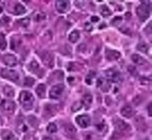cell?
<instances>
[{
    "mask_svg": "<svg viewBox=\"0 0 152 140\" xmlns=\"http://www.w3.org/2000/svg\"><path fill=\"white\" fill-rule=\"evenodd\" d=\"M19 100H20V104L24 110H26V111L32 110L33 104H34V96L32 95V93L28 92V91H22L20 93Z\"/></svg>",
    "mask_w": 152,
    "mask_h": 140,
    "instance_id": "6da1fadb",
    "label": "cell"
},
{
    "mask_svg": "<svg viewBox=\"0 0 152 140\" xmlns=\"http://www.w3.org/2000/svg\"><path fill=\"white\" fill-rule=\"evenodd\" d=\"M106 76L110 81L115 82V83H118V82L123 81V76H121V73L119 71H117L116 69H109L106 71Z\"/></svg>",
    "mask_w": 152,
    "mask_h": 140,
    "instance_id": "7a4b0ae2",
    "label": "cell"
},
{
    "mask_svg": "<svg viewBox=\"0 0 152 140\" xmlns=\"http://www.w3.org/2000/svg\"><path fill=\"white\" fill-rule=\"evenodd\" d=\"M0 76L3 77L4 79L11 80V81L17 82L19 80V75L16 71L9 69H2L0 71Z\"/></svg>",
    "mask_w": 152,
    "mask_h": 140,
    "instance_id": "3957f363",
    "label": "cell"
},
{
    "mask_svg": "<svg viewBox=\"0 0 152 140\" xmlns=\"http://www.w3.org/2000/svg\"><path fill=\"white\" fill-rule=\"evenodd\" d=\"M63 90H65V87H63V84H61V83L53 85V87H51L49 96H50V98H52V99H57V98L60 97V95L63 93Z\"/></svg>",
    "mask_w": 152,
    "mask_h": 140,
    "instance_id": "277c9868",
    "label": "cell"
},
{
    "mask_svg": "<svg viewBox=\"0 0 152 140\" xmlns=\"http://www.w3.org/2000/svg\"><path fill=\"white\" fill-rule=\"evenodd\" d=\"M41 59L45 65H47L48 68H53V65H54V56L51 52H49V51L42 52Z\"/></svg>",
    "mask_w": 152,
    "mask_h": 140,
    "instance_id": "5b68a950",
    "label": "cell"
},
{
    "mask_svg": "<svg viewBox=\"0 0 152 140\" xmlns=\"http://www.w3.org/2000/svg\"><path fill=\"white\" fill-rule=\"evenodd\" d=\"M136 14H137V16H139V18L141 21H146V20L148 19V17H149V15H150L149 8H148L146 6H144V4H142V6H137Z\"/></svg>",
    "mask_w": 152,
    "mask_h": 140,
    "instance_id": "8992f818",
    "label": "cell"
},
{
    "mask_svg": "<svg viewBox=\"0 0 152 140\" xmlns=\"http://www.w3.org/2000/svg\"><path fill=\"white\" fill-rule=\"evenodd\" d=\"M0 106L2 108L3 111L6 112V113L13 114L14 111H15V103L11 100H2L1 103H0Z\"/></svg>",
    "mask_w": 152,
    "mask_h": 140,
    "instance_id": "52a82bcc",
    "label": "cell"
},
{
    "mask_svg": "<svg viewBox=\"0 0 152 140\" xmlns=\"http://www.w3.org/2000/svg\"><path fill=\"white\" fill-rule=\"evenodd\" d=\"M76 123L82 129L88 127L90 125V117L88 115H79L76 117Z\"/></svg>",
    "mask_w": 152,
    "mask_h": 140,
    "instance_id": "ba28073f",
    "label": "cell"
},
{
    "mask_svg": "<svg viewBox=\"0 0 152 140\" xmlns=\"http://www.w3.org/2000/svg\"><path fill=\"white\" fill-rule=\"evenodd\" d=\"M114 124H115V127L121 131V132H127V131H130V125H129L127 122H125L121 119H114Z\"/></svg>",
    "mask_w": 152,
    "mask_h": 140,
    "instance_id": "9c48e42d",
    "label": "cell"
},
{
    "mask_svg": "<svg viewBox=\"0 0 152 140\" xmlns=\"http://www.w3.org/2000/svg\"><path fill=\"white\" fill-rule=\"evenodd\" d=\"M55 6L59 13H66L70 8V3L67 0H58V1H56Z\"/></svg>",
    "mask_w": 152,
    "mask_h": 140,
    "instance_id": "30bf717a",
    "label": "cell"
},
{
    "mask_svg": "<svg viewBox=\"0 0 152 140\" xmlns=\"http://www.w3.org/2000/svg\"><path fill=\"white\" fill-rule=\"evenodd\" d=\"M3 62L8 66H15L17 65V58L12 54H6L3 56Z\"/></svg>",
    "mask_w": 152,
    "mask_h": 140,
    "instance_id": "8fae6325",
    "label": "cell"
},
{
    "mask_svg": "<svg viewBox=\"0 0 152 140\" xmlns=\"http://www.w3.org/2000/svg\"><path fill=\"white\" fill-rule=\"evenodd\" d=\"M121 114L125 117V118H131V117L134 115V111L131 106L127 104V106H124L123 108H121Z\"/></svg>",
    "mask_w": 152,
    "mask_h": 140,
    "instance_id": "7c38bea8",
    "label": "cell"
},
{
    "mask_svg": "<svg viewBox=\"0 0 152 140\" xmlns=\"http://www.w3.org/2000/svg\"><path fill=\"white\" fill-rule=\"evenodd\" d=\"M106 57L108 60H117L121 57V53L114 50H107L106 51Z\"/></svg>",
    "mask_w": 152,
    "mask_h": 140,
    "instance_id": "4fadbf2b",
    "label": "cell"
},
{
    "mask_svg": "<svg viewBox=\"0 0 152 140\" xmlns=\"http://www.w3.org/2000/svg\"><path fill=\"white\" fill-rule=\"evenodd\" d=\"M65 132H66L67 136L71 139H74L77 135V132H76V129L72 125V124H67L66 127H65Z\"/></svg>",
    "mask_w": 152,
    "mask_h": 140,
    "instance_id": "5bb4252c",
    "label": "cell"
},
{
    "mask_svg": "<svg viewBox=\"0 0 152 140\" xmlns=\"http://www.w3.org/2000/svg\"><path fill=\"white\" fill-rule=\"evenodd\" d=\"M135 124H136L137 129L139 131H146L147 129V125H146V122H145V119L142 116H137L135 118Z\"/></svg>",
    "mask_w": 152,
    "mask_h": 140,
    "instance_id": "9a60e30c",
    "label": "cell"
},
{
    "mask_svg": "<svg viewBox=\"0 0 152 140\" xmlns=\"http://www.w3.org/2000/svg\"><path fill=\"white\" fill-rule=\"evenodd\" d=\"M131 60L133 61L135 64H137V65H144V64L147 63V61L145 60L141 55H139V54H133V55L131 56Z\"/></svg>",
    "mask_w": 152,
    "mask_h": 140,
    "instance_id": "2e32d148",
    "label": "cell"
},
{
    "mask_svg": "<svg viewBox=\"0 0 152 140\" xmlns=\"http://www.w3.org/2000/svg\"><path fill=\"white\" fill-rule=\"evenodd\" d=\"M3 94H4L6 97H14L15 96V91H14V89L12 87H10V85H5L4 87H3Z\"/></svg>",
    "mask_w": 152,
    "mask_h": 140,
    "instance_id": "e0dca14e",
    "label": "cell"
},
{
    "mask_svg": "<svg viewBox=\"0 0 152 140\" xmlns=\"http://www.w3.org/2000/svg\"><path fill=\"white\" fill-rule=\"evenodd\" d=\"M26 8L22 4H20V3H16L15 6H14V13L16 15H22V14L26 13Z\"/></svg>",
    "mask_w": 152,
    "mask_h": 140,
    "instance_id": "ac0fdd59",
    "label": "cell"
},
{
    "mask_svg": "<svg viewBox=\"0 0 152 140\" xmlns=\"http://www.w3.org/2000/svg\"><path fill=\"white\" fill-rule=\"evenodd\" d=\"M1 138L2 140H16L15 135L10 131H3L1 134Z\"/></svg>",
    "mask_w": 152,
    "mask_h": 140,
    "instance_id": "d6986e66",
    "label": "cell"
},
{
    "mask_svg": "<svg viewBox=\"0 0 152 140\" xmlns=\"http://www.w3.org/2000/svg\"><path fill=\"white\" fill-rule=\"evenodd\" d=\"M36 93H37V96L40 98H43L45 95V84L41 83L39 84L38 87H36Z\"/></svg>",
    "mask_w": 152,
    "mask_h": 140,
    "instance_id": "ffe728a7",
    "label": "cell"
},
{
    "mask_svg": "<svg viewBox=\"0 0 152 140\" xmlns=\"http://www.w3.org/2000/svg\"><path fill=\"white\" fill-rule=\"evenodd\" d=\"M79 37H80V35H79L78 31H73L71 34L69 35V40H70V42L75 43L79 40Z\"/></svg>",
    "mask_w": 152,
    "mask_h": 140,
    "instance_id": "44dd1931",
    "label": "cell"
},
{
    "mask_svg": "<svg viewBox=\"0 0 152 140\" xmlns=\"http://www.w3.org/2000/svg\"><path fill=\"white\" fill-rule=\"evenodd\" d=\"M29 68H30V71L34 72V73H38V71L40 70L39 64H38V62H37L36 60H32L31 63H30V65H29Z\"/></svg>",
    "mask_w": 152,
    "mask_h": 140,
    "instance_id": "7402d4cb",
    "label": "cell"
},
{
    "mask_svg": "<svg viewBox=\"0 0 152 140\" xmlns=\"http://www.w3.org/2000/svg\"><path fill=\"white\" fill-rule=\"evenodd\" d=\"M82 101H84V104L86 106H90L92 104V101H93V97L90 94H86L82 97Z\"/></svg>",
    "mask_w": 152,
    "mask_h": 140,
    "instance_id": "603a6c76",
    "label": "cell"
},
{
    "mask_svg": "<svg viewBox=\"0 0 152 140\" xmlns=\"http://www.w3.org/2000/svg\"><path fill=\"white\" fill-rule=\"evenodd\" d=\"M137 50L143 52V53H147L148 51H149V45L146 42H139L137 44Z\"/></svg>",
    "mask_w": 152,
    "mask_h": 140,
    "instance_id": "cb8c5ba5",
    "label": "cell"
},
{
    "mask_svg": "<svg viewBox=\"0 0 152 140\" xmlns=\"http://www.w3.org/2000/svg\"><path fill=\"white\" fill-rule=\"evenodd\" d=\"M100 14L104 17H109L111 15L110 8H108L107 6H102V8H100Z\"/></svg>",
    "mask_w": 152,
    "mask_h": 140,
    "instance_id": "d4e9b609",
    "label": "cell"
},
{
    "mask_svg": "<svg viewBox=\"0 0 152 140\" xmlns=\"http://www.w3.org/2000/svg\"><path fill=\"white\" fill-rule=\"evenodd\" d=\"M47 131L48 133H50V134H54V133L57 132V127H56L55 123H49L47 127Z\"/></svg>",
    "mask_w": 152,
    "mask_h": 140,
    "instance_id": "484cf974",
    "label": "cell"
},
{
    "mask_svg": "<svg viewBox=\"0 0 152 140\" xmlns=\"http://www.w3.org/2000/svg\"><path fill=\"white\" fill-rule=\"evenodd\" d=\"M8 46V43H6V40H5L4 36L3 35H0V50L4 51Z\"/></svg>",
    "mask_w": 152,
    "mask_h": 140,
    "instance_id": "4316f807",
    "label": "cell"
},
{
    "mask_svg": "<svg viewBox=\"0 0 152 140\" xmlns=\"http://www.w3.org/2000/svg\"><path fill=\"white\" fill-rule=\"evenodd\" d=\"M23 83L26 87H32V85L35 83V80H34V78H32V77H26Z\"/></svg>",
    "mask_w": 152,
    "mask_h": 140,
    "instance_id": "83f0119b",
    "label": "cell"
},
{
    "mask_svg": "<svg viewBox=\"0 0 152 140\" xmlns=\"http://www.w3.org/2000/svg\"><path fill=\"white\" fill-rule=\"evenodd\" d=\"M82 108V103L80 101H76L72 104V111L73 112H76V111H79L80 108Z\"/></svg>",
    "mask_w": 152,
    "mask_h": 140,
    "instance_id": "f1b7e54d",
    "label": "cell"
},
{
    "mask_svg": "<svg viewBox=\"0 0 152 140\" xmlns=\"http://www.w3.org/2000/svg\"><path fill=\"white\" fill-rule=\"evenodd\" d=\"M45 18V14L42 13V12H38V13L35 14V20L36 21H41Z\"/></svg>",
    "mask_w": 152,
    "mask_h": 140,
    "instance_id": "f546056e",
    "label": "cell"
},
{
    "mask_svg": "<svg viewBox=\"0 0 152 140\" xmlns=\"http://www.w3.org/2000/svg\"><path fill=\"white\" fill-rule=\"evenodd\" d=\"M84 140H98L93 133H87L84 136Z\"/></svg>",
    "mask_w": 152,
    "mask_h": 140,
    "instance_id": "4dcf8cb0",
    "label": "cell"
},
{
    "mask_svg": "<svg viewBox=\"0 0 152 140\" xmlns=\"http://www.w3.org/2000/svg\"><path fill=\"white\" fill-rule=\"evenodd\" d=\"M18 23L20 24V25H22V27H28V25L30 24V19L29 18H22V19L19 20Z\"/></svg>",
    "mask_w": 152,
    "mask_h": 140,
    "instance_id": "1f68e13d",
    "label": "cell"
},
{
    "mask_svg": "<svg viewBox=\"0 0 152 140\" xmlns=\"http://www.w3.org/2000/svg\"><path fill=\"white\" fill-rule=\"evenodd\" d=\"M121 20H123V18H121V16H117L115 17V18H113L112 19V21H111V23L113 24V25H118V24L121 23Z\"/></svg>",
    "mask_w": 152,
    "mask_h": 140,
    "instance_id": "d6a6232c",
    "label": "cell"
},
{
    "mask_svg": "<svg viewBox=\"0 0 152 140\" xmlns=\"http://www.w3.org/2000/svg\"><path fill=\"white\" fill-rule=\"evenodd\" d=\"M139 81H141V83L144 85H148L150 84V79L148 78V77H142L141 79H139Z\"/></svg>",
    "mask_w": 152,
    "mask_h": 140,
    "instance_id": "836d02e7",
    "label": "cell"
},
{
    "mask_svg": "<svg viewBox=\"0 0 152 140\" xmlns=\"http://www.w3.org/2000/svg\"><path fill=\"white\" fill-rule=\"evenodd\" d=\"M77 51H78V52H80V53H84V52H86V51H87V45L85 44V43H81V44L78 45Z\"/></svg>",
    "mask_w": 152,
    "mask_h": 140,
    "instance_id": "e575fe53",
    "label": "cell"
},
{
    "mask_svg": "<svg viewBox=\"0 0 152 140\" xmlns=\"http://www.w3.org/2000/svg\"><path fill=\"white\" fill-rule=\"evenodd\" d=\"M104 84H105V80H104V78H99V79L97 80V87H102Z\"/></svg>",
    "mask_w": 152,
    "mask_h": 140,
    "instance_id": "d590c367",
    "label": "cell"
},
{
    "mask_svg": "<svg viewBox=\"0 0 152 140\" xmlns=\"http://www.w3.org/2000/svg\"><path fill=\"white\" fill-rule=\"evenodd\" d=\"M92 29H93V27H92V25L89 23V22H87V23H85V30H86V31L90 32V31H92Z\"/></svg>",
    "mask_w": 152,
    "mask_h": 140,
    "instance_id": "8d00e7d4",
    "label": "cell"
},
{
    "mask_svg": "<svg viewBox=\"0 0 152 140\" xmlns=\"http://www.w3.org/2000/svg\"><path fill=\"white\" fill-rule=\"evenodd\" d=\"M128 70H129V72H131L132 74H136V70H135V68L134 66H132V65H129L128 66Z\"/></svg>",
    "mask_w": 152,
    "mask_h": 140,
    "instance_id": "74e56055",
    "label": "cell"
},
{
    "mask_svg": "<svg viewBox=\"0 0 152 140\" xmlns=\"http://www.w3.org/2000/svg\"><path fill=\"white\" fill-rule=\"evenodd\" d=\"M24 140H36V139L34 138V136H32V135H29V136L24 137Z\"/></svg>",
    "mask_w": 152,
    "mask_h": 140,
    "instance_id": "f35d334b",
    "label": "cell"
},
{
    "mask_svg": "<svg viewBox=\"0 0 152 140\" xmlns=\"http://www.w3.org/2000/svg\"><path fill=\"white\" fill-rule=\"evenodd\" d=\"M98 20H99V18H98V17H96V16L91 17V21H92V22H97Z\"/></svg>",
    "mask_w": 152,
    "mask_h": 140,
    "instance_id": "ab89813d",
    "label": "cell"
},
{
    "mask_svg": "<svg viewBox=\"0 0 152 140\" xmlns=\"http://www.w3.org/2000/svg\"><path fill=\"white\" fill-rule=\"evenodd\" d=\"M104 125H105L104 123H102V124H97V129H99V131H102V129H104Z\"/></svg>",
    "mask_w": 152,
    "mask_h": 140,
    "instance_id": "60d3db41",
    "label": "cell"
},
{
    "mask_svg": "<svg viewBox=\"0 0 152 140\" xmlns=\"http://www.w3.org/2000/svg\"><path fill=\"white\" fill-rule=\"evenodd\" d=\"M3 12V4L2 3H0V14Z\"/></svg>",
    "mask_w": 152,
    "mask_h": 140,
    "instance_id": "b9f144b4",
    "label": "cell"
},
{
    "mask_svg": "<svg viewBox=\"0 0 152 140\" xmlns=\"http://www.w3.org/2000/svg\"><path fill=\"white\" fill-rule=\"evenodd\" d=\"M105 27H106V24H102V25H100V27H99V29L102 30V29H104Z\"/></svg>",
    "mask_w": 152,
    "mask_h": 140,
    "instance_id": "7bdbcfd3",
    "label": "cell"
},
{
    "mask_svg": "<svg viewBox=\"0 0 152 140\" xmlns=\"http://www.w3.org/2000/svg\"><path fill=\"white\" fill-rule=\"evenodd\" d=\"M43 140H53V139H51V138H43Z\"/></svg>",
    "mask_w": 152,
    "mask_h": 140,
    "instance_id": "ee69618b",
    "label": "cell"
},
{
    "mask_svg": "<svg viewBox=\"0 0 152 140\" xmlns=\"http://www.w3.org/2000/svg\"><path fill=\"white\" fill-rule=\"evenodd\" d=\"M0 122H1V120H0Z\"/></svg>",
    "mask_w": 152,
    "mask_h": 140,
    "instance_id": "f6af8a7d",
    "label": "cell"
}]
</instances>
